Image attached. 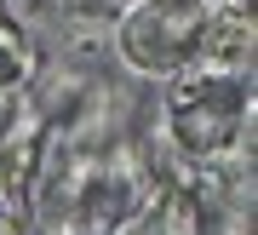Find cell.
Instances as JSON below:
<instances>
[{"label": "cell", "instance_id": "obj_1", "mask_svg": "<svg viewBox=\"0 0 258 235\" xmlns=\"http://www.w3.org/2000/svg\"><path fill=\"white\" fill-rule=\"evenodd\" d=\"M166 127H172V144L189 155V161H218V155H235L241 138H252V92L247 75H172V92H166Z\"/></svg>", "mask_w": 258, "mask_h": 235}, {"label": "cell", "instance_id": "obj_2", "mask_svg": "<svg viewBox=\"0 0 258 235\" xmlns=\"http://www.w3.org/2000/svg\"><path fill=\"white\" fill-rule=\"evenodd\" d=\"M212 6L207 0H132L126 18H120V57L149 81H172L189 75L201 57Z\"/></svg>", "mask_w": 258, "mask_h": 235}, {"label": "cell", "instance_id": "obj_3", "mask_svg": "<svg viewBox=\"0 0 258 235\" xmlns=\"http://www.w3.org/2000/svg\"><path fill=\"white\" fill-rule=\"evenodd\" d=\"M29 75H35V46H29V35L18 29L12 6L0 0V98H18L29 86Z\"/></svg>", "mask_w": 258, "mask_h": 235}]
</instances>
